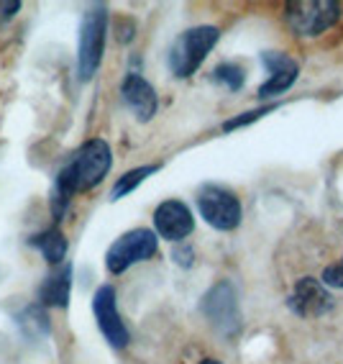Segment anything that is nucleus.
<instances>
[{
  "label": "nucleus",
  "instance_id": "nucleus-18",
  "mask_svg": "<svg viewBox=\"0 0 343 364\" xmlns=\"http://www.w3.org/2000/svg\"><path fill=\"white\" fill-rule=\"evenodd\" d=\"M274 105H264V108H259V111H249V113H241V116L231 118V121H226L223 124V131H236V129H244V126L254 124V121H259V118H264L266 113H272Z\"/></svg>",
  "mask_w": 343,
  "mask_h": 364
},
{
  "label": "nucleus",
  "instance_id": "nucleus-2",
  "mask_svg": "<svg viewBox=\"0 0 343 364\" xmlns=\"http://www.w3.org/2000/svg\"><path fill=\"white\" fill-rule=\"evenodd\" d=\"M108 23H110V14L103 3H95V6H90L85 11L82 23H80V46H77V72L82 82L95 77L97 67L103 62Z\"/></svg>",
  "mask_w": 343,
  "mask_h": 364
},
{
  "label": "nucleus",
  "instance_id": "nucleus-6",
  "mask_svg": "<svg viewBox=\"0 0 343 364\" xmlns=\"http://www.w3.org/2000/svg\"><path fill=\"white\" fill-rule=\"evenodd\" d=\"M197 210L205 218L207 226L218 228V231H234L241 223V200L231 190L220 188V185H205L197 193Z\"/></svg>",
  "mask_w": 343,
  "mask_h": 364
},
{
  "label": "nucleus",
  "instance_id": "nucleus-5",
  "mask_svg": "<svg viewBox=\"0 0 343 364\" xmlns=\"http://www.w3.org/2000/svg\"><path fill=\"white\" fill-rule=\"evenodd\" d=\"M156 249H159L156 231H151V228H134V231H126L124 236H118L110 244L108 254H105V267H108V272L121 274L129 267L138 264V262L151 259Z\"/></svg>",
  "mask_w": 343,
  "mask_h": 364
},
{
  "label": "nucleus",
  "instance_id": "nucleus-16",
  "mask_svg": "<svg viewBox=\"0 0 343 364\" xmlns=\"http://www.w3.org/2000/svg\"><path fill=\"white\" fill-rule=\"evenodd\" d=\"M213 80L220 82L223 87H228L231 92H239L246 82V72L241 65H234V62H226V65H218L213 72Z\"/></svg>",
  "mask_w": 343,
  "mask_h": 364
},
{
  "label": "nucleus",
  "instance_id": "nucleus-1",
  "mask_svg": "<svg viewBox=\"0 0 343 364\" xmlns=\"http://www.w3.org/2000/svg\"><path fill=\"white\" fill-rule=\"evenodd\" d=\"M110 167H113V149H110V144L105 139H90V141L82 144L72 154V159L62 167L57 180L77 196V193H85V190L97 188L110 172Z\"/></svg>",
  "mask_w": 343,
  "mask_h": 364
},
{
  "label": "nucleus",
  "instance_id": "nucleus-17",
  "mask_svg": "<svg viewBox=\"0 0 343 364\" xmlns=\"http://www.w3.org/2000/svg\"><path fill=\"white\" fill-rule=\"evenodd\" d=\"M72 193L67 185H62L59 180H54L52 185V193H49V205H52V215H54V221H62L67 213V208H70V203H72Z\"/></svg>",
  "mask_w": 343,
  "mask_h": 364
},
{
  "label": "nucleus",
  "instance_id": "nucleus-21",
  "mask_svg": "<svg viewBox=\"0 0 343 364\" xmlns=\"http://www.w3.org/2000/svg\"><path fill=\"white\" fill-rule=\"evenodd\" d=\"M0 11H3V18H13L16 14L21 11V3L18 0H11V3H0Z\"/></svg>",
  "mask_w": 343,
  "mask_h": 364
},
{
  "label": "nucleus",
  "instance_id": "nucleus-15",
  "mask_svg": "<svg viewBox=\"0 0 343 364\" xmlns=\"http://www.w3.org/2000/svg\"><path fill=\"white\" fill-rule=\"evenodd\" d=\"M159 169V164H143V167H136V169H129V172H124V175L118 177L116 185H113V190H110V200H121V198H126L129 193H134V190L141 185L146 177H151Z\"/></svg>",
  "mask_w": 343,
  "mask_h": 364
},
{
  "label": "nucleus",
  "instance_id": "nucleus-3",
  "mask_svg": "<svg viewBox=\"0 0 343 364\" xmlns=\"http://www.w3.org/2000/svg\"><path fill=\"white\" fill-rule=\"evenodd\" d=\"M220 31L215 26H195L177 36V41L169 49V70L175 77H190L197 72V67L205 62V57L218 44Z\"/></svg>",
  "mask_w": 343,
  "mask_h": 364
},
{
  "label": "nucleus",
  "instance_id": "nucleus-14",
  "mask_svg": "<svg viewBox=\"0 0 343 364\" xmlns=\"http://www.w3.org/2000/svg\"><path fill=\"white\" fill-rule=\"evenodd\" d=\"M28 244H31L33 249H39L41 257L46 259V264H52V267L65 264L67 239H65V234H62L57 226L46 228V231H41V234L31 236V239H28Z\"/></svg>",
  "mask_w": 343,
  "mask_h": 364
},
{
  "label": "nucleus",
  "instance_id": "nucleus-12",
  "mask_svg": "<svg viewBox=\"0 0 343 364\" xmlns=\"http://www.w3.org/2000/svg\"><path fill=\"white\" fill-rule=\"evenodd\" d=\"M121 95H124L126 105H129L134 116L146 124L156 116V108H159V98H156V90L151 87L146 80L138 75V72H129L121 85Z\"/></svg>",
  "mask_w": 343,
  "mask_h": 364
},
{
  "label": "nucleus",
  "instance_id": "nucleus-10",
  "mask_svg": "<svg viewBox=\"0 0 343 364\" xmlns=\"http://www.w3.org/2000/svg\"><path fill=\"white\" fill-rule=\"evenodd\" d=\"M290 308L303 318H317V316H323L333 308V298H330L323 280L303 277L295 285V293L290 295Z\"/></svg>",
  "mask_w": 343,
  "mask_h": 364
},
{
  "label": "nucleus",
  "instance_id": "nucleus-22",
  "mask_svg": "<svg viewBox=\"0 0 343 364\" xmlns=\"http://www.w3.org/2000/svg\"><path fill=\"white\" fill-rule=\"evenodd\" d=\"M200 364H223V362H218V359H202Z\"/></svg>",
  "mask_w": 343,
  "mask_h": 364
},
{
  "label": "nucleus",
  "instance_id": "nucleus-7",
  "mask_svg": "<svg viewBox=\"0 0 343 364\" xmlns=\"http://www.w3.org/2000/svg\"><path fill=\"white\" fill-rule=\"evenodd\" d=\"M92 313H95L97 328L105 336L113 349H124L129 344V328H126L121 313H118V303H116V287L113 285H103L97 287L95 298H92Z\"/></svg>",
  "mask_w": 343,
  "mask_h": 364
},
{
  "label": "nucleus",
  "instance_id": "nucleus-4",
  "mask_svg": "<svg viewBox=\"0 0 343 364\" xmlns=\"http://www.w3.org/2000/svg\"><path fill=\"white\" fill-rule=\"evenodd\" d=\"M285 18L295 36L315 39L341 18V6L336 0H292L285 6Z\"/></svg>",
  "mask_w": 343,
  "mask_h": 364
},
{
  "label": "nucleus",
  "instance_id": "nucleus-8",
  "mask_svg": "<svg viewBox=\"0 0 343 364\" xmlns=\"http://www.w3.org/2000/svg\"><path fill=\"white\" fill-rule=\"evenodd\" d=\"M202 313L220 333L239 331V300H236L234 285L223 280L215 287H210L202 298Z\"/></svg>",
  "mask_w": 343,
  "mask_h": 364
},
{
  "label": "nucleus",
  "instance_id": "nucleus-11",
  "mask_svg": "<svg viewBox=\"0 0 343 364\" xmlns=\"http://www.w3.org/2000/svg\"><path fill=\"white\" fill-rule=\"evenodd\" d=\"M261 62L269 70V80L259 87V98H277L282 92H287L295 85L300 75V65L292 57L282 52H264L261 54Z\"/></svg>",
  "mask_w": 343,
  "mask_h": 364
},
{
  "label": "nucleus",
  "instance_id": "nucleus-13",
  "mask_svg": "<svg viewBox=\"0 0 343 364\" xmlns=\"http://www.w3.org/2000/svg\"><path fill=\"white\" fill-rule=\"evenodd\" d=\"M72 295V264H59L54 267V272L44 280L39 290V298L44 306L49 308H67Z\"/></svg>",
  "mask_w": 343,
  "mask_h": 364
},
{
  "label": "nucleus",
  "instance_id": "nucleus-19",
  "mask_svg": "<svg viewBox=\"0 0 343 364\" xmlns=\"http://www.w3.org/2000/svg\"><path fill=\"white\" fill-rule=\"evenodd\" d=\"M323 285L325 287H343V259L336 264L325 267L323 272Z\"/></svg>",
  "mask_w": 343,
  "mask_h": 364
},
{
  "label": "nucleus",
  "instance_id": "nucleus-20",
  "mask_svg": "<svg viewBox=\"0 0 343 364\" xmlns=\"http://www.w3.org/2000/svg\"><path fill=\"white\" fill-rule=\"evenodd\" d=\"M172 259H175L177 264H182V267H192L195 252L190 247H177L175 252H172Z\"/></svg>",
  "mask_w": 343,
  "mask_h": 364
},
{
  "label": "nucleus",
  "instance_id": "nucleus-9",
  "mask_svg": "<svg viewBox=\"0 0 343 364\" xmlns=\"http://www.w3.org/2000/svg\"><path fill=\"white\" fill-rule=\"evenodd\" d=\"M154 228H156V236L180 244L182 239H187L195 231L192 210L182 200H164L154 210Z\"/></svg>",
  "mask_w": 343,
  "mask_h": 364
}]
</instances>
